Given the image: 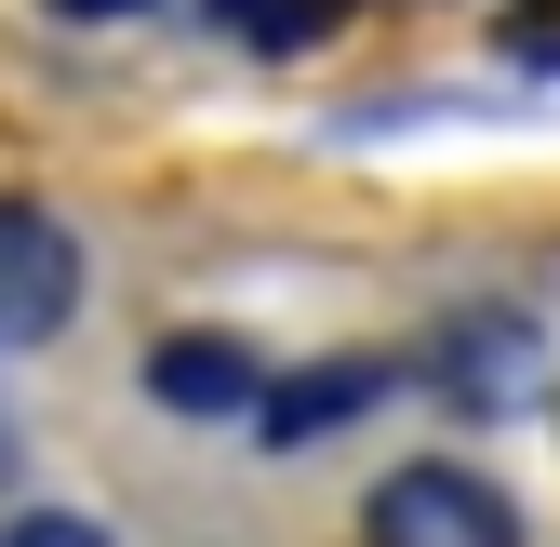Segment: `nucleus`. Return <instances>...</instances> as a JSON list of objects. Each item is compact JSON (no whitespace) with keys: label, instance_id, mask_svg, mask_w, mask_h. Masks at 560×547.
Instances as JSON below:
<instances>
[{"label":"nucleus","instance_id":"20e7f679","mask_svg":"<svg viewBox=\"0 0 560 547\" xmlns=\"http://www.w3.org/2000/svg\"><path fill=\"white\" fill-rule=\"evenodd\" d=\"M334 14L347 0H214V27L254 40V54H307V40H334Z\"/></svg>","mask_w":560,"mask_h":547},{"label":"nucleus","instance_id":"39448f33","mask_svg":"<svg viewBox=\"0 0 560 547\" xmlns=\"http://www.w3.org/2000/svg\"><path fill=\"white\" fill-rule=\"evenodd\" d=\"M374 400V374H307L294 400H267V441H307V428H334V415H361Z\"/></svg>","mask_w":560,"mask_h":547},{"label":"nucleus","instance_id":"0eeeda50","mask_svg":"<svg viewBox=\"0 0 560 547\" xmlns=\"http://www.w3.org/2000/svg\"><path fill=\"white\" fill-rule=\"evenodd\" d=\"M54 14H133V0H54Z\"/></svg>","mask_w":560,"mask_h":547},{"label":"nucleus","instance_id":"f03ea898","mask_svg":"<svg viewBox=\"0 0 560 547\" xmlns=\"http://www.w3.org/2000/svg\"><path fill=\"white\" fill-rule=\"evenodd\" d=\"M67 307H81V241H67L40 200H0V348L67 334Z\"/></svg>","mask_w":560,"mask_h":547},{"label":"nucleus","instance_id":"6e6552de","mask_svg":"<svg viewBox=\"0 0 560 547\" xmlns=\"http://www.w3.org/2000/svg\"><path fill=\"white\" fill-rule=\"evenodd\" d=\"M0 454H14V441H0Z\"/></svg>","mask_w":560,"mask_h":547},{"label":"nucleus","instance_id":"f257e3e1","mask_svg":"<svg viewBox=\"0 0 560 547\" xmlns=\"http://www.w3.org/2000/svg\"><path fill=\"white\" fill-rule=\"evenodd\" d=\"M361 547H521V508L480 481V467H387Z\"/></svg>","mask_w":560,"mask_h":547},{"label":"nucleus","instance_id":"423d86ee","mask_svg":"<svg viewBox=\"0 0 560 547\" xmlns=\"http://www.w3.org/2000/svg\"><path fill=\"white\" fill-rule=\"evenodd\" d=\"M0 547H107V534H94V521H67V508H27Z\"/></svg>","mask_w":560,"mask_h":547},{"label":"nucleus","instance_id":"7ed1b4c3","mask_svg":"<svg viewBox=\"0 0 560 547\" xmlns=\"http://www.w3.org/2000/svg\"><path fill=\"white\" fill-rule=\"evenodd\" d=\"M148 387L174 400V415H254V400H267L254 348H228V334H174V348L148 361Z\"/></svg>","mask_w":560,"mask_h":547}]
</instances>
